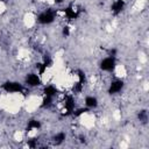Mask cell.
Masks as SVG:
<instances>
[{
    "label": "cell",
    "instance_id": "cell-24",
    "mask_svg": "<svg viewBox=\"0 0 149 149\" xmlns=\"http://www.w3.org/2000/svg\"><path fill=\"white\" fill-rule=\"evenodd\" d=\"M0 2H3V3H6V2H8V0H0Z\"/></svg>",
    "mask_w": 149,
    "mask_h": 149
},
{
    "label": "cell",
    "instance_id": "cell-12",
    "mask_svg": "<svg viewBox=\"0 0 149 149\" xmlns=\"http://www.w3.org/2000/svg\"><path fill=\"white\" fill-rule=\"evenodd\" d=\"M65 139H66V134L64 132H59V133H57V134H55L52 136V141L56 144H61L62 142L65 141Z\"/></svg>",
    "mask_w": 149,
    "mask_h": 149
},
{
    "label": "cell",
    "instance_id": "cell-23",
    "mask_svg": "<svg viewBox=\"0 0 149 149\" xmlns=\"http://www.w3.org/2000/svg\"><path fill=\"white\" fill-rule=\"evenodd\" d=\"M63 1H64V0H54V2H55L56 5H61Z\"/></svg>",
    "mask_w": 149,
    "mask_h": 149
},
{
    "label": "cell",
    "instance_id": "cell-5",
    "mask_svg": "<svg viewBox=\"0 0 149 149\" xmlns=\"http://www.w3.org/2000/svg\"><path fill=\"white\" fill-rule=\"evenodd\" d=\"M123 86H125L123 80H121V79L112 80L111 84H109V86H108L107 92H108V94H116V93H119V92L122 91Z\"/></svg>",
    "mask_w": 149,
    "mask_h": 149
},
{
    "label": "cell",
    "instance_id": "cell-10",
    "mask_svg": "<svg viewBox=\"0 0 149 149\" xmlns=\"http://www.w3.org/2000/svg\"><path fill=\"white\" fill-rule=\"evenodd\" d=\"M98 106V99L93 95H87L85 98V107L90 108H95Z\"/></svg>",
    "mask_w": 149,
    "mask_h": 149
},
{
    "label": "cell",
    "instance_id": "cell-3",
    "mask_svg": "<svg viewBox=\"0 0 149 149\" xmlns=\"http://www.w3.org/2000/svg\"><path fill=\"white\" fill-rule=\"evenodd\" d=\"M56 12L52 9H47L37 15V22L41 24H50L55 21Z\"/></svg>",
    "mask_w": 149,
    "mask_h": 149
},
{
    "label": "cell",
    "instance_id": "cell-7",
    "mask_svg": "<svg viewBox=\"0 0 149 149\" xmlns=\"http://www.w3.org/2000/svg\"><path fill=\"white\" fill-rule=\"evenodd\" d=\"M64 16L68 19V20H76V19H78L79 17V10L76 8V7H73V6H68V7H65L64 8Z\"/></svg>",
    "mask_w": 149,
    "mask_h": 149
},
{
    "label": "cell",
    "instance_id": "cell-14",
    "mask_svg": "<svg viewBox=\"0 0 149 149\" xmlns=\"http://www.w3.org/2000/svg\"><path fill=\"white\" fill-rule=\"evenodd\" d=\"M35 68H36V70L38 71V74H40V76H43V74H44V72H45V71H47V69H48V68L43 64V62H38V63L36 64V66H35Z\"/></svg>",
    "mask_w": 149,
    "mask_h": 149
},
{
    "label": "cell",
    "instance_id": "cell-21",
    "mask_svg": "<svg viewBox=\"0 0 149 149\" xmlns=\"http://www.w3.org/2000/svg\"><path fill=\"white\" fill-rule=\"evenodd\" d=\"M62 35H63V37H68V36L70 35V28H69L68 26H64V27H63V29H62Z\"/></svg>",
    "mask_w": 149,
    "mask_h": 149
},
{
    "label": "cell",
    "instance_id": "cell-1",
    "mask_svg": "<svg viewBox=\"0 0 149 149\" xmlns=\"http://www.w3.org/2000/svg\"><path fill=\"white\" fill-rule=\"evenodd\" d=\"M1 88L7 92V93H21L23 92L24 87L22 84H20L19 81H12V80H7L1 85Z\"/></svg>",
    "mask_w": 149,
    "mask_h": 149
},
{
    "label": "cell",
    "instance_id": "cell-22",
    "mask_svg": "<svg viewBox=\"0 0 149 149\" xmlns=\"http://www.w3.org/2000/svg\"><path fill=\"white\" fill-rule=\"evenodd\" d=\"M116 52H118V50L116 49H109V51H108V56H113V57H115V55H116Z\"/></svg>",
    "mask_w": 149,
    "mask_h": 149
},
{
    "label": "cell",
    "instance_id": "cell-11",
    "mask_svg": "<svg viewBox=\"0 0 149 149\" xmlns=\"http://www.w3.org/2000/svg\"><path fill=\"white\" fill-rule=\"evenodd\" d=\"M42 126L41 121L37 120V119H30L27 123V132H30V130H34V129H40Z\"/></svg>",
    "mask_w": 149,
    "mask_h": 149
},
{
    "label": "cell",
    "instance_id": "cell-15",
    "mask_svg": "<svg viewBox=\"0 0 149 149\" xmlns=\"http://www.w3.org/2000/svg\"><path fill=\"white\" fill-rule=\"evenodd\" d=\"M83 88H84V84L77 81V83H74L73 86H72V92H73V93H80V92L83 91Z\"/></svg>",
    "mask_w": 149,
    "mask_h": 149
},
{
    "label": "cell",
    "instance_id": "cell-17",
    "mask_svg": "<svg viewBox=\"0 0 149 149\" xmlns=\"http://www.w3.org/2000/svg\"><path fill=\"white\" fill-rule=\"evenodd\" d=\"M77 77H78V81H79V83L85 84L86 76H85V72H84L83 70H77Z\"/></svg>",
    "mask_w": 149,
    "mask_h": 149
},
{
    "label": "cell",
    "instance_id": "cell-6",
    "mask_svg": "<svg viewBox=\"0 0 149 149\" xmlns=\"http://www.w3.org/2000/svg\"><path fill=\"white\" fill-rule=\"evenodd\" d=\"M76 109V102L72 95H66L64 99V114L71 115Z\"/></svg>",
    "mask_w": 149,
    "mask_h": 149
},
{
    "label": "cell",
    "instance_id": "cell-16",
    "mask_svg": "<svg viewBox=\"0 0 149 149\" xmlns=\"http://www.w3.org/2000/svg\"><path fill=\"white\" fill-rule=\"evenodd\" d=\"M137 116H139V120H140L141 122H143V123H146V122H147V120H148V113H147V111H146V109L140 111V112H139V114H137Z\"/></svg>",
    "mask_w": 149,
    "mask_h": 149
},
{
    "label": "cell",
    "instance_id": "cell-20",
    "mask_svg": "<svg viewBox=\"0 0 149 149\" xmlns=\"http://www.w3.org/2000/svg\"><path fill=\"white\" fill-rule=\"evenodd\" d=\"M27 144H28V147H30V148H36V147H37V140H36V139L28 140V141H27Z\"/></svg>",
    "mask_w": 149,
    "mask_h": 149
},
{
    "label": "cell",
    "instance_id": "cell-2",
    "mask_svg": "<svg viewBox=\"0 0 149 149\" xmlns=\"http://www.w3.org/2000/svg\"><path fill=\"white\" fill-rule=\"evenodd\" d=\"M99 68L100 70L105 71V72H113L116 68V59L115 57L113 56H108V57H105L100 61L99 63Z\"/></svg>",
    "mask_w": 149,
    "mask_h": 149
},
{
    "label": "cell",
    "instance_id": "cell-9",
    "mask_svg": "<svg viewBox=\"0 0 149 149\" xmlns=\"http://www.w3.org/2000/svg\"><path fill=\"white\" fill-rule=\"evenodd\" d=\"M43 93H44V95H48V97H52L54 98V97L57 95L58 90L54 85H47V86L43 87Z\"/></svg>",
    "mask_w": 149,
    "mask_h": 149
},
{
    "label": "cell",
    "instance_id": "cell-4",
    "mask_svg": "<svg viewBox=\"0 0 149 149\" xmlns=\"http://www.w3.org/2000/svg\"><path fill=\"white\" fill-rule=\"evenodd\" d=\"M24 83L29 86V87H37L42 84V80H41V76L37 74V73H28L24 78Z\"/></svg>",
    "mask_w": 149,
    "mask_h": 149
},
{
    "label": "cell",
    "instance_id": "cell-18",
    "mask_svg": "<svg viewBox=\"0 0 149 149\" xmlns=\"http://www.w3.org/2000/svg\"><path fill=\"white\" fill-rule=\"evenodd\" d=\"M86 112H88V108L87 107H85V108H78V109H74L73 111V115L74 116H80V115H83L84 113H86Z\"/></svg>",
    "mask_w": 149,
    "mask_h": 149
},
{
    "label": "cell",
    "instance_id": "cell-19",
    "mask_svg": "<svg viewBox=\"0 0 149 149\" xmlns=\"http://www.w3.org/2000/svg\"><path fill=\"white\" fill-rule=\"evenodd\" d=\"M42 62H43V64H44L47 68H50V66L52 65V59L50 58L49 55H45V56L43 57V61H42Z\"/></svg>",
    "mask_w": 149,
    "mask_h": 149
},
{
    "label": "cell",
    "instance_id": "cell-8",
    "mask_svg": "<svg viewBox=\"0 0 149 149\" xmlns=\"http://www.w3.org/2000/svg\"><path fill=\"white\" fill-rule=\"evenodd\" d=\"M125 6H126L125 0H114L111 5V12L114 15H119L125 9Z\"/></svg>",
    "mask_w": 149,
    "mask_h": 149
},
{
    "label": "cell",
    "instance_id": "cell-13",
    "mask_svg": "<svg viewBox=\"0 0 149 149\" xmlns=\"http://www.w3.org/2000/svg\"><path fill=\"white\" fill-rule=\"evenodd\" d=\"M52 101H54V98H52V97L44 95V98H43V100H42V104H41V107H42V108H49V107L52 105Z\"/></svg>",
    "mask_w": 149,
    "mask_h": 149
}]
</instances>
